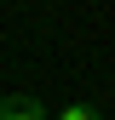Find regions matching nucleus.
Segmentation results:
<instances>
[{
  "label": "nucleus",
  "mask_w": 115,
  "mask_h": 120,
  "mask_svg": "<svg viewBox=\"0 0 115 120\" xmlns=\"http://www.w3.org/2000/svg\"><path fill=\"white\" fill-rule=\"evenodd\" d=\"M0 120H52V114H46V103H40V97L12 92V97H0Z\"/></svg>",
  "instance_id": "1"
},
{
  "label": "nucleus",
  "mask_w": 115,
  "mask_h": 120,
  "mask_svg": "<svg viewBox=\"0 0 115 120\" xmlns=\"http://www.w3.org/2000/svg\"><path fill=\"white\" fill-rule=\"evenodd\" d=\"M58 120H104V109H98V103H63Z\"/></svg>",
  "instance_id": "2"
}]
</instances>
